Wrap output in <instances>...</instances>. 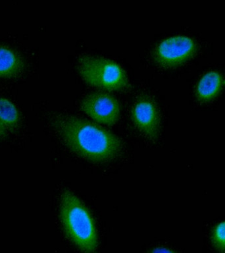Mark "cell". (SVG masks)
<instances>
[{
    "mask_svg": "<svg viewBox=\"0 0 225 253\" xmlns=\"http://www.w3.org/2000/svg\"><path fill=\"white\" fill-rule=\"evenodd\" d=\"M53 127L71 152L89 162L107 163L123 152V142L117 135L86 119L59 114L53 120Z\"/></svg>",
    "mask_w": 225,
    "mask_h": 253,
    "instance_id": "cell-1",
    "label": "cell"
},
{
    "mask_svg": "<svg viewBox=\"0 0 225 253\" xmlns=\"http://www.w3.org/2000/svg\"><path fill=\"white\" fill-rule=\"evenodd\" d=\"M59 213L71 242L83 253H96L98 239L94 219L84 204L70 190L61 194Z\"/></svg>",
    "mask_w": 225,
    "mask_h": 253,
    "instance_id": "cell-2",
    "label": "cell"
},
{
    "mask_svg": "<svg viewBox=\"0 0 225 253\" xmlns=\"http://www.w3.org/2000/svg\"><path fill=\"white\" fill-rule=\"evenodd\" d=\"M79 74L91 86L108 90H120L129 85L128 77L121 65L112 59L85 55L77 63Z\"/></svg>",
    "mask_w": 225,
    "mask_h": 253,
    "instance_id": "cell-3",
    "label": "cell"
},
{
    "mask_svg": "<svg viewBox=\"0 0 225 253\" xmlns=\"http://www.w3.org/2000/svg\"><path fill=\"white\" fill-rule=\"evenodd\" d=\"M80 107L87 116L105 126H112L119 119V102L108 93L96 92L87 94L81 101Z\"/></svg>",
    "mask_w": 225,
    "mask_h": 253,
    "instance_id": "cell-4",
    "label": "cell"
},
{
    "mask_svg": "<svg viewBox=\"0 0 225 253\" xmlns=\"http://www.w3.org/2000/svg\"><path fill=\"white\" fill-rule=\"evenodd\" d=\"M196 45L191 38L177 35L163 40L157 45L154 57L162 66H175L188 59L194 53Z\"/></svg>",
    "mask_w": 225,
    "mask_h": 253,
    "instance_id": "cell-5",
    "label": "cell"
},
{
    "mask_svg": "<svg viewBox=\"0 0 225 253\" xmlns=\"http://www.w3.org/2000/svg\"><path fill=\"white\" fill-rule=\"evenodd\" d=\"M134 126L147 139L155 141L160 132V116L157 105L148 96H140L131 111Z\"/></svg>",
    "mask_w": 225,
    "mask_h": 253,
    "instance_id": "cell-6",
    "label": "cell"
},
{
    "mask_svg": "<svg viewBox=\"0 0 225 253\" xmlns=\"http://www.w3.org/2000/svg\"><path fill=\"white\" fill-rule=\"evenodd\" d=\"M23 69V61L17 53L5 47H0V77L15 76Z\"/></svg>",
    "mask_w": 225,
    "mask_h": 253,
    "instance_id": "cell-7",
    "label": "cell"
},
{
    "mask_svg": "<svg viewBox=\"0 0 225 253\" xmlns=\"http://www.w3.org/2000/svg\"><path fill=\"white\" fill-rule=\"evenodd\" d=\"M222 84L223 79L219 73L215 71L207 73L197 84V96L200 100H209L218 93Z\"/></svg>",
    "mask_w": 225,
    "mask_h": 253,
    "instance_id": "cell-8",
    "label": "cell"
},
{
    "mask_svg": "<svg viewBox=\"0 0 225 253\" xmlns=\"http://www.w3.org/2000/svg\"><path fill=\"white\" fill-rule=\"evenodd\" d=\"M0 121L7 129L15 130L19 127L20 117L15 105L5 98H0Z\"/></svg>",
    "mask_w": 225,
    "mask_h": 253,
    "instance_id": "cell-9",
    "label": "cell"
},
{
    "mask_svg": "<svg viewBox=\"0 0 225 253\" xmlns=\"http://www.w3.org/2000/svg\"><path fill=\"white\" fill-rule=\"evenodd\" d=\"M212 241L220 252L225 253V221L219 223L213 229Z\"/></svg>",
    "mask_w": 225,
    "mask_h": 253,
    "instance_id": "cell-10",
    "label": "cell"
},
{
    "mask_svg": "<svg viewBox=\"0 0 225 253\" xmlns=\"http://www.w3.org/2000/svg\"><path fill=\"white\" fill-rule=\"evenodd\" d=\"M149 253H177L171 250V249H169V248H167V247H155V248L152 249L151 251H150Z\"/></svg>",
    "mask_w": 225,
    "mask_h": 253,
    "instance_id": "cell-11",
    "label": "cell"
},
{
    "mask_svg": "<svg viewBox=\"0 0 225 253\" xmlns=\"http://www.w3.org/2000/svg\"><path fill=\"white\" fill-rule=\"evenodd\" d=\"M7 128H6L5 126L1 121H0V138H3L5 136L6 131H7Z\"/></svg>",
    "mask_w": 225,
    "mask_h": 253,
    "instance_id": "cell-12",
    "label": "cell"
}]
</instances>
